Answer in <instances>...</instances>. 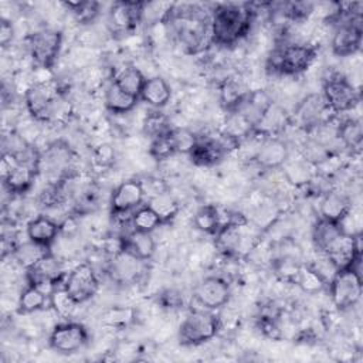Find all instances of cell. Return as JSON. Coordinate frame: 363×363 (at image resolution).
Masks as SVG:
<instances>
[{"label":"cell","instance_id":"30bf717a","mask_svg":"<svg viewBox=\"0 0 363 363\" xmlns=\"http://www.w3.org/2000/svg\"><path fill=\"white\" fill-rule=\"evenodd\" d=\"M88 329L79 322H61L50 333V346L62 354H71L82 349L88 342Z\"/></svg>","mask_w":363,"mask_h":363},{"label":"cell","instance_id":"7a4b0ae2","mask_svg":"<svg viewBox=\"0 0 363 363\" xmlns=\"http://www.w3.org/2000/svg\"><path fill=\"white\" fill-rule=\"evenodd\" d=\"M252 16L248 4H217L210 17V41L217 45H234L250 31Z\"/></svg>","mask_w":363,"mask_h":363},{"label":"cell","instance_id":"3957f363","mask_svg":"<svg viewBox=\"0 0 363 363\" xmlns=\"http://www.w3.org/2000/svg\"><path fill=\"white\" fill-rule=\"evenodd\" d=\"M220 326V318L213 311H193L179 326V343L183 346H197L206 343L218 333Z\"/></svg>","mask_w":363,"mask_h":363},{"label":"cell","instance_id":"5b68a950","mask_svg":"<svg viewBox=\"0 0 363 363\" xmlns=\"http://www.w3.org/2000/svg\"><path fill=\"white\" fill-rule=\"evenodd\" d=\"M322 96L335 113H343L356 108L360 101V94L354 85L342 74L333 72L323 81Z\"/></svg>","mask_w":363,"mask_h":363},{"label":"cell","instance_id":"44dd1931","mask_svg":"<svg viewBox=\"0 0 363 363\" xmlns=\"http://www.w3.org/2000/svg\"><path fill=\"white\" fill-rule=\"evenodd\" d=\"M58 234H60V223L45 214H41L33 218L27 224L28 240L47 245L50 248H51V244L57 240Z\"/></svg>","mask_w":363,"mask_h":363},{"label":"cell","instance_id":"7bdbcfd3","mask_svg":"<svg viewBox=\"0 0 363 363\" xmlns=\"http://www.w3.org/2000/svg\"><path fill=\"white\" fill-rule=\"evenodd\" d=\"M170 135H172V139H173L177 153L189 155V152L191 150V147L194 146V143L197 140V136L193 132H190L189 129H180V128L172 129Z\"/></svg>","mask_w":363,"mask_h":363},{"label":"cell","instance_id":"b9f144b4","mask_svg":"<svg viewBox=\"0 0 363 363\" xmlns=\"http://www.w3.org/2000/svg\"><path fill=\"white\" fill-rule=\"evenodd\" d=\"M272 267H274L275 274H277L282 281L294 282V284H295L296 275H298L299 268H301V264L296 262V259H295L294 257L284 255V257L275 259L274 264H272Z\"/></svg>","mask_w":363,"mask_h":363},{"label":"cell","instance_id":"74e56055","mask_svg":"<svg viewBox=\"0 0 363 363\" xmlns=\"http://www.w3.org/2000/svg\"><path fill=\"white\" fill-rule=\"evenodd\" d=\"M64 6L71 10L75 20L81 24L92 23L99 14V3L96 1H65Z\"/></svg>","mask_w":363,"mask_h":363},{"label":"cell","instance_id":"d4e9b609","mask_svg":"<svg viewBox=\"0 0 363 363\" xmlns=\"http://www.w3.org/2000/svg\"><path fill=\"white\" fill-rule=\"evenodd\" d=\"M286 123H288L286 112L281 106L272 102V105L265 111V113L261 116V119L255 125L254 133H261L265 138H271V136H275L279 130H282Z\"/></svg>","mask_w":363,"mask_h":363},{"label":"cell","instance_id":"d6a6232c","mask_svg":"<svg viewBox=\"0 0 363 363\" xmlns=\"http://www.w3.org/2000/svg\"><path fill=\"white\" fill-rule=\"evenodd\" d=\"M295 284L306 294L315 295L318 292H322L328 282L319 275V272L312 268L311 265H301L299 272L296 275V281Z\"/></svg>","mask_w":363,"mask_h":363},{"label":"cell","instance_id":"7c38bea8","mask_svg":"<svg viewBox=\"0 0 363 363\" xmlns=\"http://www.w3.org/2000/svg\"><path fill=\"white\" fill-rule=\"evenodd\" d=\"M146 3L136 0H121L108 11V27L112 34H129L143 17Z\"/></svg>","mask_w":363,"mask_h":363},{"label":"cell","instance_id":"f6af8a7d","mask_svg":"<svg viewBox=\"0 0 363 363\" xmlns=\"http://www.w3.org/2000/svg\"><path fill=\"white\" fill-rule=\"evenodd\" d=\"M159 302L162 303L163 308H167V309H174V308H179L182 306L183 303V296L179 291L176 289H166L160 294L159 296Z\"/></svg>","mask_w":363,"mask_h":363},{"label":"cell","instance_id":"4fadbf2b","mask_svg":"<svg viewBox=\"0 0 363 363\" xmlns=\"http://www.w3.org/2000/svg\"><path fill=\"white\" fill-rule=\"evenodd\" d=\"M26 277L27 284L37 286L40 291L50 296L52 291L57 286H60L58 284L61 282L64 272L60 261L50 252L40 261H37L34 265L27 268Z\"/></svg>","mask_w":363,"mask_h":363},{"label":"cell","instance_id":"ab89813d","mask_svg":"<svg viewBox=\"0 0 363 363\" xmlns=\"http://www.w3.org/2000/svg\"><path fill=\"white\" fill-rule=\"evenodd\" d=\"M143 130L145 133L150 138V139H155L157 136H162V135H166L172 130L170 125H169V121L167 118L159 112V111H153L150 112L146 119H145V123H143Z\"/></svg>","mask_w":363,"mask_h":363},{"label":"cell","instance_id":"f35d334b","mask_svg":"<svg viewBox=\"0 0 363 363\" xmlns=\"http://www.w3.org/2000/svg\"><path fill=\"white\" fill-rule=\"evenodd\" d=\"M135 318V311L132 308H111L108 309L102 316L101 322L106 326L115 328V329H122L128 326Z\"/></svg>","mask_w":363,"mask_h":363},{"label":"cell","instance_id":"ba28073f","mask_svg":"<svg viewBox=\"0 0 363 363\" xmlns=\"http://www.w3.org/2000/svg\"><path fill=\"white\" fill-rule=\"evenodd\" d=\"M40 172H44L51 184L74 176L69 146L61 140L51 143L40 157Z\"/></svg>","mask_w":363,"mask_h":363},{"label":"cell","instance_id":"8992f818","mask_svg":"<svg viewBox=\"0 0 363 363\" xmlns=\"http://www.w3.org/2000/svg\"><path fill=\"white\" fill-rule=\"evenodd\" d=\"M143 183L138 179H129L118 184L111 194V213L122 223L132 220L133 211L142 206L145 199Z\"/></svg>","mask_w":363,"mask_h":363},{"label":"cell","instance_id":"ac0fdd59","mask_svg":"<svg viewBox=\"0 0 363 363\" xmlns=\"http://www.w3.org/2000/svg\"><path fill=\"white\" fill-rule=\"evenodd\" d=\"M38 173H40V170L37 167L21 163L18 160V163L16 166H13L1 179H3L4 187L7 189L9 193L23 194L33 186L35 176Z\"/></svg>","mask_w":363,"mask_h":363},{"label":"cell","instance_id":"5bb4252c","mask_svg":"<svg viewBox=\"0 0 363 363\" xmlns=\"http://www.w3.org/2000/svg\"><path fill=\"white\" fill-rule=\"evenodd\" d=\"M64 288L79 305L86 302L96 294L99 288V281L94 268L89 264L84 262L71 269L68 277L64 279Z\"/></svg>","mask_w":363,"mask_h":363},{"label":"cell","instance_id":"e575fe53","mask_svg":"<svg viewBox=\"0 0 363 363\" xmlns=\"http://www.w3.org/2000/svg\"><path fill=\"white\" fill-rule=\"evenodd\" d=\"M130 224H132V230L152 233L162 224V220L147 204H145V206L138 207L133 211Z\"/></svg>","mask_w":363,"mask_h":363},{"label":"cell","instance_id":"277c9868","mask_svg":"<svg viewBox=\"0 0 363 363\" xmlns=\"http://www.w3.org/2000/svg\"><path fill=\"white\" fill-rule=\"evenodd\" d=\"M316 57V48L311 44L292 43L277 48L269 57V67L285 75H296L306 71Z\"/></svg>","mask_w":363,"mask_h":363},{"label":"cell","instance_id":"d6986e66","mask_svg":"<svg viewBox=\"0 0 363 363\" xmlns=\"http://www.w3.org/2000/svg\"><path fill=\"white\" fill-rule=\"evenodd\" d=\"M343 234L346 233L342 230L340 223L326 220L322 217L318 218L312 228L313 244L322 254H328L332 250V247L342 238Z\"/></svg>","mask_w":363,"mask_h":363},{"label":"cell","instance_id":"ee69618b","mask_svg":"<svg viewBox=\"0 0 363 363\" xmlns=\"http://www.w3.org/2000/svg\"><path fill=\"white\" fill-rule=\"evenodd\" d=\"M94 159L101 167H108L115 160V150L109 143H101L94 150Z\"/></svg>","mask_w":363,"mask_h":363},{"label":"cell","instance_id":"8d00e7d4","mask_svg":"<svg viewBox=\"0 0 363 363\" xmlns=\"http://www.w3.org/2000/svg\"><path fill=\"white\" fill-rule=\"evenodd\" d=\"M50 305L52 306V309L55 311V313L61 318H69L75 309V306L78 305L72 296L67 292V289L64 288V284H61L60 286H57L52 294L50 295Z\"/></svg>","mask_w":363,"mask_h":363},{"label":"cell","instance_id":"4316f807","mask_svg":"<svg viewBox=\"0 0 363 363\" xmlns=\"http://www.w3.org/2000/svg\"><path fill=\"white\" fill-rule=\"evenodd\" d=\"M337 139L345 147L350 150H360L363 142V126L360 119L349 118L342 121L337 125Z\"/></svg>","mask_w":363,"mask_h":363},{"label":"cell","instance_id":"60d3db41","mask_svg":"<svg viewBox=\"0 0 363 363\" xmlns=\"http://www.w3.org/2000/svg\"><path fill=\"white\" fill-rule=\"evenodd\" d=\"M170 132L166 133V135H162V136H157V138L152 139L150 147H149V153L156 160H164V159H169L170 156H173L174 153H177Z\"/></svg>","mask_w":363,"mask_h":363},{"label":"cell","instance_id":"9a60e30c","mask_svg":"<svg viewBox=\"0 0 363 363\" xmlns=\"http://www.w3.org/2000/svg\"><path fill=\"white\" fill-rule=\"evenodd\" d=\"M330 109L328 108L322 94L306 95L295 108L294 119L298 126L311 132L316 126L329 121Z\"/></svg>","mask_w":363,"mask_h":363},{"label":"cell","instance_id":"52a82bcc","mask_svg":"<svg viewBox=\"0 0 363 363\" xmlns=\"http://www.w3.org/2000/svg\"><path fill=\"white\" fill-rule=\"evenodd\" d=\"M332 302L339 309L354 306L362 296V277L357 268L340 269L329 282Z\"/></svg>","mask_w":363,"mask_h":363},{"label":"cell","instance_id":"cb8c5ba5","mask_svg":"<svg viewBox=\"0 0 363 363\" xmlns=\"http://www.w3.org/2000/svg\"><path fill=\"white\" fill-rule=\"evenodd\" d=\"M172 98V88L167 81L162 77H150L146 78L145 85L140 91L139 99L146 102L153 108L164 106Z\"/></svg>","mask_w":363,"mask_h":363},{"label":"cell","instance_id":"e0dca14e","mask_svg":"<svg viewBox=\"0 0 363 363\" xmlns=\"http://www.w3.org/2000/svg\"><path fill=\"white\" fill-rule=\"evenodd\" d=\"M289 160V146L277 136L265 138L254 155V162L267 170L282 167Z\"/></svg>","mask_w":363,"mask_h":363},{"label":"cell","instance_id":"83f0119b","mask_svg":"<svg viewBox=\"0 0 363 363\" xmlns=\"http://www.w3.org/2000/svg\"><path fill=\"white\" fill-rule=\"evenodd\" d=\"M147 206L159 216L162 223H167L173 220L179 213V201L167 191L163 190L160 193L152 194L147 200Z\"/></svg>","mask_w":363,"mask_h":363},{"label":"cell","instance_id":"f1b7e54d","mask_svg":"<svg viewBox=\"0 0 363 363\" xmlns=\"http://www.w3.org/2000/svg\"><path fill=\"white\" fill-rule=\"evenodd\" d=\"M145 81H146L145 75L140 72L139 68H136L133 65H128V67L122 68L113 78V82L121 89H123L125 92H128L133 96H138V98L145 85Z\"/></svg>","mask_w":363,"mask_h":363},{"label":"cell","instance_id":"bcb514c9","mask_svg":"<svg viewBox=\"0 0 363 363\" xmlns=\"http://www.w3.org/2000/svg\"><path fill=\"white\" fill-rule=\"evenodd\" d=\"M14 37V28L11 21L1 18L0 21V44L1 47H7Z\"/></svg>","mask_w":363,"mask_h":363},{"label":"cell","instance_id":"8fae6325","mask_svg":"<svg viewBox=\"0 0 363 363\" xmlns=\"http://www.w3.org/2000/svg\"><path fill=\"white\" fill-rule=\"evenodd\" d=\"M61 95L50 81H40L26 91V106L37 121H51L57 99Z\"/></svg>","mask_w":363,"mask_h":363},{"label":"cell","instance_id":"6da1fadb","mask_svg":"<svg viewBox=\"0 0 363 363\" xmlns=\"http://www.w3.org/2000/svg\"><path fill=\"white\" fill-rule=\"evenodd\" d=\"M169 21L177 41L189 51H199L210 37V17L197 4H172Z\"/></svg>","mask_w":363,"mask_h":363},{"label":"cell","instance_id":"ffe728a7","mask_svg":"<svg viewBox=\"0 0 363 363\" xmlns=\"http://www.w3.org/2000/svg\"><path fill=\"white\" fill-rule=\"evenodd\" d=\"M140 259L133 257L126 251H121L116 255H112L109 262V274L112 279L118 284H129L136 279L140 272Z\"/></svg>","mask_w":363,"mask_h":363},{"label":"cell","instance_id":"603a6c76","mask_svg":"<svg viewBox=\"0 0 363 363\" xmlns=\"http://www.w3.org/2000/svg\"><path fill=\"white\" fill-rule=\"evenodd\" d=\"M352 211V203L347 196L337 191H328L322 196L319 214L322 218L340 223Z\"/></svg>","mask_w":363,"mask_h":363},{"label":"cell","instance_id":"9c48e42d","mask_svg":"<svg viewBox=\"0 0 363 363\" xmlns=\"http://www.w3.org/2000/svg\"><path fill=\"white\" fill-rule=\"evenodd\" d=\"M62 34L57 30L43 28L28 37V51L35 64L43 69H50L61 50Z\"/></svg>","mask_w":363,"mask_h":363},{"label":"cell","instance_id":"836d02e7","mask_svg":"<svg viewBox=\"0 0 363 363\" xmlns=\"http://www.w3.org/2000/svg\"><path fill=\"white\" fill-rule=\"evenodd\" d=\"M248 92L250 91H247L240 82L234 79H225L220 89V99L227 112H230L241 104V101L247 96Z\"/></svg>","mask_w":363,"mask_h":363},{"label":"cell","instance_id":"d590c367","mask_svg":"<svg viewBox=\"0 0 363 363\" xmlns=\"http://www.w3.org/2000/svg\"><path fill=\"white\" fill-rule=\"evenodd\" d=\"M311 163L306 160H296V162H286L282 167H284V174L285 179L295 186H302V184H308L311 182V179L313 177V173L311 170Z\"/></svg>","mask_w":363,"mask_h":363},{"label":"cell","instance_id":"484cf974","mask_svg":"<svg viewBox=\"0 0 363 363\" xmlns=\"http://www.w3.org/2000/svg\"><path fill=\"white\" fill-rule=\"evenodd\" d=\"M138 101V96L125 92L113 81L106 88L105 106L112 113H128L136 106Z\"/></svg>","mask_w":363,"mask_h":363},{"label":"cell","instance_id":"4dcf8cb0","mask_svg":"<svg viewBox=\"0 0 363 363\" xmlns=\"http://www.w3.org/2000/svg\"><path fill=\"white\" fill-rule=\"evenodd\" d=\"M193 223L197 230L207 234H216L223 225L220 210L211 204L200 207L194 214Z\"/></svg>","mask_w":363,"mask_h":363},{"label":"cell","instance_id":"f546056e","mask_svg":"<svg viewBox=\"0 0 363 363\" xmlns=\"http://www.w3.org/2000/svg\"><path fill=\"white\" fill-rule=\"evenodd\" d=\"M50 247L34 242L31 240H27L23 244H18L13 252V257L16 258V261L24 267L26 269L30 268L31 265H34L37 261H40L43 257H45L47 254H50Z\"/></svg>","mask_w":363,"mask_h":363},{"label":"cell","instance_id":"7402d4cb","mask_svg":"<svg viewBox=\"0 0 363 363\" xmlns=\"http://www.w3.org/2000/svg\"><path fill=\"white\" fill-rule=\"evenodd\" d=\"M123 251L132 254L140 261H147L153 257L156 251V242L152 233L132 230L130 233L122 235Z\"/></svg>","mask_w":363,"mask_h":363},{"label":"cell","instance_id":"1f68e13d","mask_svg":"<svg viewBox=\"0 0 363 363\" xmlns=\"http://www.w3.org/2000/svg\"><path fill=\"white\" fill-rule=\"evenodd\" d=\"M50 302V296L40 291L37 286L27 284L18 298V312L20 313H31L40 311Z\"/></svg>","mask_w":363,"mask_h":363},{"label":"cell","instance_id":"2e32d148","mask_svg":"<svg viewBox=\"0 0 363 363\" xmlns=\"http://www.w3.org/2000/svg\"><path fill=\"white\" fill-rule=\"evenodd\" d=\"M231 295L230 285L220 277H207L201 279L194 289V299L203 309L216 311L223 308Z\"/></svg>","mask_w":363,"mask_h":363}]
</instances>
